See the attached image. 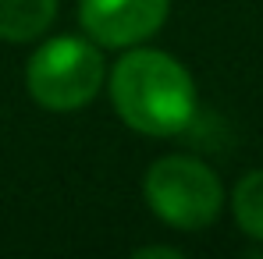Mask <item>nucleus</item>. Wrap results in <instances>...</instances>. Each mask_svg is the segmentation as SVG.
I'll return each instance as SVG.
<instances>
[{"label":"nucleus","instance_id":"obj_1","mask_svg":"<svg viewBox=\"0 0 263 259\" xmlns=\"http://www.w3.org/2000/svg\"><path fill=\"white\" fill-rule=\"evenodd\" d=\"M107 92L118 117L139 135L171 138L196 121V82L189 68L153 46H128L110 68Z\"/></svg>","mask_w":263,"mask_h":259},{"label":"nucleus","instance_id":"obj_2","mask_svg":"<svg viewBox=\"0 0 263 259\" xmlns=\"http://www.w3.org/2000/svg\"><path fill=\"white\" fill-rule=\"evenodd\" d=\"M103 82H107L103 53L92 39L82 36H53L36 46L25 64L29 96L53 114L89 107Z\"/></svg>","mask_w":263,"mask_h":259},{"label":"nucleus","instance_id":"obj_3","mask_svg":"<svg viewBox=\"0 0 263 259\" xmlns=\"http://www.w3.org/2000/svg\"><path fill=\"white\" fill-rule=\"evenodd\" d=\"M146 206L167 227L178 231H203L224 210V185L203 160L196 156H160L149 164L142 177Z\"/></svg>","mask_w":263,"mask_h":259},{"label":"nucleus","instance_id":"obj_4","mask_svg":"<svg viewBox=\"0 0 263 259\" xmlns=\"http://www.w3.org/2000/svg\"><path fill=\"white\" fill-rule=\"evenodd\" d=\"M171 0H79V25L96 46L128 50L167 22Z\"/></svg>","mask_w":263,"mask_h":259},{"label":"nucleus","instance_id":"obj_5","mask_svg":"<svg viewBox=\"0 0 263 259\" xmlns=\"http://www.w3.org/2000/svg\"><path fill=\"white\" fill-rule=\"evenodd\" d=\"M57 18V0H0V39L32 43Z\"/></svg>","mask_w":263,"mask_h":259},{"label":"nucleus","instance_id":"obj_6","mask_svg":"<svg viewBox=\"0 0 263 259\" xmlns=\"http://www.w3.org/2000/svg\"><path fill=\"white\" fill-rule=\"evenodd\" d=\"M231 210H235V220L238 227L263 242V171H249L231 192Z\"/></svg>","mask_w":263,"mask_h":259},{"label":"nucleus","instance_id":"obj_7","mask_svg":"<svg viewBox=\"0 0 263 259\" xmlns=\"http://www.w3.org/2000/svg\"><path fill=\"white\" fill-rule=\"evenodd\" d=\"M135 256L139 259H146V256H167V259H178L181 256V249H171V245H146V249H135Z\"/></svg>","mask_w":263,"mask_h":259}]
</instances>
